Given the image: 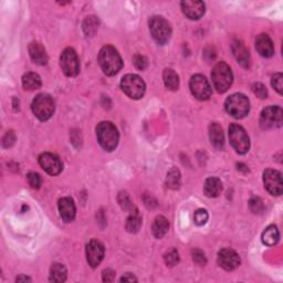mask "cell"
Segmentation results:
<instances>
[{
  "instance_id": "obj_33",
  "label": "cell",
  "mask_w": 283,
  "mask_h": 283,
  "mask_svg": "<svg viewBox=\"0 0 283 283\" xmlns=\"http://www.w3.org/2000/svg\"><path fill=\"white\" fill-rule=\"evenodd\" d=\"M165 262L168 267H174L179 262V255L176 249H172L167 252L164 257Z\"/></svg>"
},
{
  "instance_id": "obj_15",
  "label": "cell",
  "mask_w": 283,
  "mask_h": 283,
  "mask_svg": "<svg viewBox=\"0 0 283 283\" xmlns=\"http://www.w3.org/2000/svg\"><path fill=\"white\" fill-rule=\"evenodd\" d=\"M104 258V246L99 240H91L87 245V259L90 266L96 268Z\"/></svg>"
},
{
  "instance_id": "obj_10",
  "label": "cell",
  "mask_w": 283,
  "mask_h": 283,
  "mask_svg": "<svg viewBox=\"0 0 283 283\" xmlns=\"http://www.w3.org/2000/svg\"><path fill=\"white\" fill-rule=\"evenodd\" d=\"M60 64H61L63 73L67 76L73 77L79 74L80 61L79 58H77L76 52L72 49V48H67V49L62 52L61 58H60Z\"/></svg>"
},
{
  "instance_id": "obj_32",
  "label": "cell",
  "mask_w": 283,
  "mask_h": 283,
  "mask_svg": "<svg viewBox=\"0 0 283 283\" xmlns=\"http://www.w3.org/2000/svg\"><path fill=\"white\" fill-rule=\"evenodd\" d=\"M118 201H119V205H121V206H122V208L125 209V210H129L130 213H132V212H134V210H136V208L134 207L133 203L131 201L129 195H128V194H125V192H122V194H119V196H118Z\"/></svg>"
},
{
  "instance_id": "obj_6",
  "label": "cell",
  "mask_w": 283,
  "mask_h": 283,
  "mask_svg": "<svg viewBox=\"0 0 283 283\" xmlns=\"http://www.w3.org/2000/svg\"><path fill=\"white\" fill-rule=\"evenodd\" d=\"M121 88L123 92L133 100L142 99L146 91L145 82L141 76L136 74H128L123 76L121 81Z\"/></svg>"
},
{
  "instance_id": "obj_4",
  "label": "cell",
  "mask_w": 283,
  "mask_h": 283,
  "mask_svg": "<svg viewBox=\"0 0 283 283\" xmlns=\"http://www.w3.org/2000/svg\"><path fill=\"white\" fill-rule=\"evenodd\" d=\"M227 113L234 118H244L250 111V102L245 94L234 93L226 100Z\"/></svg>"
},
{
  "instance_id": "obj_21",
  "label": "cell",
  "mask_w": 283,
  "mask_h": 283,
  "mask_svg": "<svg viewBox=\"0 0 283 283\" xmlns=\"http://www.w3.org/2000/svg\"><path fill=\"white\" fill-rule=\"evenodd\" d=\"M209 137L212 145L216 149L224 148L225 145V138H224V132L220 128L218 123H212L209 126Z\"/></svg>"
},
{
  "instance_id": "obj_39",
  "label": "cell",
  "mask_w": 283,
  "mask_h": 283,
  "mask_svg": "<svg viewBox=\"0 0 283 283\" xmlns=\"http://www.w3.org/2000/svg\"><path fill=\"white\" fill-rule=\"evenodd\" d=\"M192 259H194V261L197 264H199V266H205V264L207 263L206 256H205V254L201 250L196 249L192 251Z\"/></svg>"
},
{
  "instance_id": "obj_7",
  "label": "cell",
  "mask_w": 283,
  "mask_h": 283,
  "mask_svg": "<svg viewBox=\"0 0 283 283\" xmlns=\"http://www.w3.org/2000/svg\"><path fill=\"white\" fill-rule=\"evenodd\" d=\"M32 112L40 121H48L56 110V104L50 95L39 94L35 96L31 104Z\"/></svg>"
},
{
  "instance_id": "obj_20",
  "label": "cell",
  "mask_w": 283,
  "mask_h": 283,
  "mask_svg": "<svg viewBox=\"0 0 283 283\" xmlns=\"http://www.w3.org/2000/svg\"><path fill=\"white\" fill-rule=\"evenodd\" d=\"M29 54L34 63L39 65H46L48 63L47 51L39 42H31L29 46Z\"/></svg>"
},
{
  "instance_id": "obj_38",
  "label": "cell",
  "mask_w": 283,
  "mask_h": 283,
  "mask_svg": "<svg viewBox=\"0 0 283 283\" xmlns=\"http://www.w3.org/2000/svg\"><path fill=\"white\" fill-rule=\"evenodd\" d=\"M133 63L138 70H145L147 67V59L142 54H136L133 58Z\"/></svg>"
},
{
  "instance_id": "obj_41",
  "label": "cell",
  "mask_w": 283,
  "mask_h": 283,
  "mask_svg": "<svg viewBox=\"0 0 283 283\" xmlns=\"http://www.w3.org/2000/svg\"><path fill=\"white\" fill-rule=\"evenodd\" d=\"M115 278V272L112 269H106L103 271V281L112 282Z\"/></svg>"
},
{
  "instance_id": "obj_34",
  "label": "cell",
  "mask_w": 283,
  "mask_h": 283,
  "mask_svg": "<svg viewBox=\"0 0 283 283\" xmlns=\"http://www.w3.org/2000/svg\"><path fill=\"white\" fill-rule=\"evenodd\" d=\"M208 213L205 209H198L194 215V221L197 226H204L208 220Z\"/></svg>"
},
{
  "instance_id": "obj_19",
  "label": "cell",
  "mask_w": 283,
  "mask_h": 283,
  "mask_svg": "<svg viewBox=\"0 0 283 283\" xmlns=\"http://www.w3.org/2000/svg\"><path fill=\"white\" fill-rule=\"evenodd\" d=\"M231 49H232L234 58L237 59V61L241 64L244 68H249L250 67V53L242 42L240 40H234L232 42Z\"/></svg>"
},
{
  "instance_id": "obj_25",
  "label": "cell",
  "mask_w": 283,
  "mask_h": 283,
  "mask_svg": "<svg viewBox=\"0 0 283 283\" xmlns=\"http://www.w3.org/2000/svg\"><path fill=\"white\" fill-rule=\"evenodd\" d=\"M280 239V233L278 227L274 225L269 226L262 233V242L267 246H274L278 244Z\"/></svg>"
},
{
  "instance_id": "obj_40",
  "label": "cell",
  "mask_w": 283,
  "mask_h": 283,
  "mask_svg": "<svg viewBox=\"0 0 283 283\" xmlns=\"http://www.w3.org/2000/svg\"><path fill=\"white\" fill-rule=\"evenodd\" d=\"M16 141V135L13 131L7 132V134H6L3 138V146L5 148H9L11 147L15 144Z\"/></svg>"
},
{
  "instance_id": "obj_2",
  "label": "cell",
  "mask_w": 283,
  "mask_h": 283,
  "mask_svg": "<svg viewBox=\"0 0 283 283\" xmlns=\"http://www.w3.org/2000/svg\"><path fill=\"white\" fill-rule=\"evenodd\" d=\"M96 137H98V142L101 147L105 149L106 152H112L117 147L119 140L118 131L115 125L111 122H101L98 125Z\"/></svg>"
},
{
  "instance_id": "obj_43",
  "label": "cell",
  "mask_w": 283,
  "mask_h": 283,
  "mask_svg": "<svg viewBox=\"0 0 283 283\" xmlns=\"http://www.w3.org/2000/svg\"><path fill=\"white\" fill-rule=\"evenodd\" d=\"M17 281L19 282V281H31V280L27 278V276H19V278H17Z\"/></svg>"
},
{
  "instance_id": "obj_24",
  "label": "cell",
  "mask_w": 283,
  "mask_h": 283,
  "mask_svg": "<svg viewBox=\"0 0 283 283\" xmlns=\"http://www.w3.org/2000/svg\"><path fill=\"white\" fill-rule=\"evenodd\" d=\"M22 86L25 88V90H28V91H34V90H38L41 88L42 82L40 76L37 73L28 72V73L23 75L22 77Z\"/></svg>"
},
{
  "instance_id": "obj_1",
  "label": "cell",
  "mask_w": 283,
  "mask_h": 283,
  "mask_svg": "<svg viewBox=\"0 0 283 283\" xmlns=\"http://www.w3.org/2000/svg\"><path fill=\"white\" fill-rule=\"evenodd\" d=\"M99 64L102 71L108 76L115 75L123 67L122 58L115 48L105 46L99 53Z\"/></svg>"
},
{
  "instance_id": "obj_3",
  "label": "cell",
  "mask_w": 283,
  "mask_h": 283,
  "mask_svg": "<svg viewBox=\"0 0 283 283\" xmlns=\"http://www.w3.org/2000/svg\"><path fill=\"white\" fill-rule=\"evenodd\" d=\"M212 79L214 83V88L218 93H225L230 89L233 75L229 65L226 62L217 63L212 72Z\"/></svg>"
},
{
  "instance_id": "obj_13",
  "label": "cell",
  "mask_w": 283,
  "mask_h": 283,
  "mask_svg": "<svg viewBox=\"0 0 283 283\" xmlns=\"http://www.w3.org/2000/svg\"><path fill=\"white\" fill-rule=\"evenodd\" d=\"M39 164L49 175L56 176L62 172V163L57 155L44 153L39 156Z\"/></svg>"
},
{
  "instance_id": "obj_9",
  "label": "cell",
  "mask_w": 283,
  "mask_h": 283,
  "mask_svg": "<svg viewBox=\"0 0 283 283\" xmlns=\"http://www.w3.org/2000/svg\"><path fill=\"white\" fill-rule=\"evenodd\" d=\"M283 121L282 108L278 105H271L264 108L260 116V126L263 130L281 128Z\"/></svg>"
},
{
  "instance_id": "obj_12",
  "label": "cell",
  "mask_w": 283,
  "mask_h": 283,
  "mask_svg": "<svg viewBox=\"0 0 283 283\" xmlns=\"http://www.w3.org/2000/svg\"><path fill=\"white\" fill-rule=\"evenodd\" d=\"M263 184L266 189L272 196H280L283 191L281 173L275 170H267L263 173Z\"/></svg>"
},
{
  "instance_id": "obj_18",
  "label": "cell",
  "mask_w": 283,
  "mask_h": 283,
  "mask_svg": "<svg viewBox=\"0 0 283 283\" xmlns=\"http://www.w3.org/2000/svg\"><path fill=\"white\" fill-rule=\"evenodd\" d=\"M256 49L263 58H271L274 54V46L268 34H259L256 39Z\"/></svg>"
},
{
  "instance_id": "obj_30",
  "label": "cell",
  "mask_w": 283,
  "mask_h": 283,
  "mask_svg": "<svg viewBox=\"0 0 283 283\" xmlns=\"http://www.w3.org/2000/svg\"><path fill=\"white\" fill-rule=\"evenodd\" d=\"M99 28V19L94 16L88 17L86 20L83 21V30L88 37H92L96 32V30Z\"/></svg>"
},
{
  "instance_id": "obj_16",
  "label": "cell",
  "mask_w": 283,
  "mask_h": 283,
  "mask_svg": "<svg viewBox=\"0 0 283 283\" xmlns=\"http://www.w3.org/2000/svg\"><path fill=\"white\" fill-rule=\"evenodd\" d=\"M184 15L191 20H198L205 14V4L203 2H183L180 4Z\"/></svg>"
},
{
  "instance_id": "obj_28",
  "label": "cell",
  "mask_w": 283,
  "mask_h": 283,
  "mask_svg": "<svg viewBox=\"0 0 283 283\" xmlns=\"http://www.w3.org/2000/svg\"><path fill=\"white\" fill-rule=\"evenodd\" d=\"M141 226H142V217L140 214H138L136 209L134 212L130 213V217L128 218V221H126V230L132 233L137 232L140 230Z\"/></svg>"
},
{
  "instance_id": "obj_42",
  "label": "cell",
  "mask_w": 283,
  "mask_h": 283,
  "mask_svg": "<svg viewBox=\"0 0 283 283\" xmlns=\"http://www.w3.org/2000/svg\"><path fill=\"white\" fill-rule=\"evenodd\" d=\"M122 282H136L137 279L135 278V276L132 274V273H126L125 275L122 276V279H121Z\"/></svg>"
},
{
  "instance_id": "obj_23",
  "label": "cell",
  "mask_w": 283,
  "mask_h": 283,
  "mask_svg": "<svg viewBox=\"0 0 283 283\" xmlns=\"http://www.w3.org/2000/svg\"><path fill=\"white\" fill-rule=\"evenodd\" d=\"M153 233L154 236L157 239H161L167 233L168 229H170V222L163 216L156 217L154 222H153Z\"/></svg>"
},
{
  "instance_id": "obj_26",
  "label": "cell",
  "mask_w": 283,
  "mask_h": 283,
  "mask_svg": "<svg viewBox=\"0 0 283 283\" xmlns=\"http://www.w3.org/2000/svg\"><path fill=\"white\" fill-rule=\"evenodd\" d=\"M67 280V269L61 263H53L50 269L51 282H64Z\"/></svg>"
},
{
  "instance_id": "obj_5",
  "label": "cell",
  "mask_w": 283,
  "mask_h": 283,
  "mask_svg": "<svg viewBox=\"0 0 283 283\" xmlns=\"http://www.w3.org/2000/svg\"><path fill=\"white\" fill-rule=\"evenodd\" d=\"M149 30L153 39L158 45L164 46L171 39L172 28L165 18L155 16L149 21Z\"/></svg>"
},
{
  "instance_id": "obj_31",
  "label": "cell",
  "mask_w": 283,
  "mask_h": 283,
  "mask_svg": "<svg viewBox=\"0 0 283 283\" xmlns=\"http://www.w3.org/2000/svg\"><path fill=\"white\" fill-rule=\"evenodd\" d=\"M251 212L256 215H261L264 212V204L259 197L251 198L249 201Z\"/></svg>"
},
{
  "instance_id": "obj_8",
  "label": "cell",
  "mask_w": 283,
  "mask_h": 283,
  "mask_svg": "<svg viewBox=\"0 0 283 283\" xmlns=\"http://www.w3.org/2000/svg\"><path fill=\"white\" fill-rule=\"evenodd\" d=\"M229 138L234 150L240 155H244L250 148V138L242 126L231 124L229 126Z\"/></svg>"
},
{
  "instance_id": "obj_14",
  "label": "cell",
  "mask_w": 283,
  "mask_h": 283,
  "mask_svg": "<svg viewBox=\"0 0 283 283\" xmlns=\"http://www.w3.org/2000/svg\"><path fill=\"white\" fill-rule=\"evenodd\" d=\"M217 260H218L219 266L222 269H225L226 271H232L234 269H237L240 266V263H241L239 255L236 251L229 248H225L220 250Z\"/></svg>"
},
{
  "instance_id": "obj_35",
  "label": "cell",
  "mask_w": 283,
  "mask_h": 283,
  "mask_svg": "<svg viewBox=\"0 0 283 283\" xmlns=\"http://www.w3.org/2000/svg\"><path fill=\"white\" fill-rule=\"evenodd\" d=\"M252 89V92H254L258 98L260 99H267L268 98V91H267V88L263 86L262 83H254L251 86Z\"/></svg>"
},
{
  "instance_id": "obj_17",
  "label": "cell",
  "mask_w": 283,
  "mask_h": 283,
  "mask_svg": "<svg viewBox=\"0 0 283 283\" xmlns=\"http://www.w3.org/2000/svg\"><path fill=\"white\" fill-rule=\"evenodd\" d=\"M58 207H59L60 216H61V218L65 222H71L74 220L76 210H75L74 201L72 198H70V197L61 198V199L59 200Z\"/></svg>"
},
{
  "instance_id": "obj_37",
  "label": "cell",
  "mask_w": 283,
  "mask_h": 283,
  "mask_svg": "<svg viewBox=\"0 0 283 283\" xmlns=\"http://www.w3.org/2000/svg\"><path fill=\"white\" fill-rule=\"evenodd\" d=\"M271 84L275 89V91L279 94H282V89H283V75L281 73H276L272 76L271 80Z\"/></svg>"
},
{
  "instance_id": "obj_22",
  "label": "cell",
  "mask_w": 283,
  "mask_h": 283,
  "mask_svg": "<svg viewBox=\"0 0 283 283\" xmlns=\"http://www.w3.org/2000/svg\"><path fill=\"white\" fill-rule=\"evenodd\" d=\"M222 191V183L219 178L217 177H209L206 179L204 185V192L205 195L209 198H215L220 195Z\"/></svg>"
},
{
  "instance_id": "obj_27",
  "label": "cell",
  "mask_w": 283,
  "mask_h": 283,
  "mask_svg": "<svg viewBox=\"0 0 283 283\" xmlns=\"http://www.w3.org/2000/svg\"><path fill=\"white\" fill-rule=\"evenodd\" d=\"M163 79H164L166 88L172 91H176L179 88V76L173 69H166L163 74Z\"/></svg>"
},
{
  "instance_id": "obj_36",
  "label": "cell",
  "mask_w": 283,
  "mask_h": 283,
  "mask_svg": "<svg viewBox=\"0 0 283 283\" xmlns=\"http://www.w3.org/2000/svg\"><path fill=\"white\" fill-rule=\"evenodd\" d=\"M28 182L30 184V186L33 189H39L40 186H41V177L39 174L37 173H29L28 174Z\"/></svg>"
},
{
  "instance_id": "obj_29",
  "label": "cell",
  "mask_w": 283,
  "mask_h": 283,
  "mask_svg": "<svg viewBox=\"0 0 283 283\" xmlns=\"http://www.w3.org/2000/svg\"><path fill=\"white\" fill-rule=\"evenodd\" d=\"M180 184H182V177H180V173H179L177 168L174 167L167 174L166 186L170 189L176 190L180 187Z\"/></svg>"
},
{
  "instance_id": "obj_11",
  "label": "cell",
  "mask_w": 283,
  "mask_h": 283,
  "mask_svg": "<svg viewBox=\"0 0 283 283\" xmlns=\"http://www.w3.org/2000/svg\"><path fill=\"white\" fill-rule=\"evenodd\" d=\"M189 88L192 95L199 101H206L212 96V87L206 77L201 74H196L191 77Z\"/></svg>"
}]
</instances>
